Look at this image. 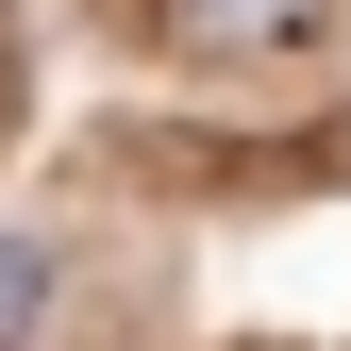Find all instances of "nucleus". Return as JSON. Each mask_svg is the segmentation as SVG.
Segmentation results:
<instances>
[{"mask_svg":"<svg viewBox=\"0 0 351 351\" xmlns=\"http://www.w3.org/2000/svg\"><path fill=\"white\" fill-rule=\"evenodd\" d=\"M167 34L184 51H285V34H318V0H167Z\"/></svg>","mask_w":351,"mask_h":351,"instance_id":"f257e3e1","label":"nucleus"},{"mask_svg":"<svg viewBox=\"0 0 351 351\" xmlns=\"http://www.w3.org/2000/svg\"><path fill=\"white\" fill-rule=\"evenodd\" d=\"M34 318H51V234H0V351H34Z\"/></svg>","mask_w":351,"mask_h":351,"instance_id":"f03ea898","label":"nucleus"},{"mask_svg":"<svg viewBox=\"0 0 351 351\" xmlns=\"http://www.w3.org/2000/svg\"><path fill=\"white\" fill-rule=\"evenodd\" d=\"M0 84H17V67H0Z\"/></svg>","mask_w":351,"mask_h":351,"instance_id":"7ed1b4c3","label":"nucleus"}]
</instances>
